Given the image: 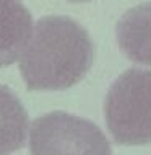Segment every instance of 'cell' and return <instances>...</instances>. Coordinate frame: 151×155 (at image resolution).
Returning a JSON list of instances; mask_svg holds the SVG:
<instances>
[{"label":"cell","instance_id":"4","mask_svg":"<svg viewBox=\"0 0 151 155\" xmlns=\"http://www.w3.org/2000/svg\"><path fill=\"white\" fill-rule=\"evenodd\" d=\"M33 36V18L19 0H0V68L23 55Z\"/></svg>","mask_w":151,"mask_h":155},{"label":"cell","instance_id":"1","mask_svg":"<svg viewBox=\"0 0 151 155\" xmlns=\"http://www.w3.org/2000/svg\"><path fill=\"white\" fill-rule=\"evenodd\" d=\"M94 45L80 23L68 16H42L19 60L31 91H63L75 86L90 71Z\"/></svg>","mask_w":151,"mask_h":155},{"label":"cell","instance_id":"3","mask_svg":"<svg viewBox=\"0 0 151 155\" xmlns=\"http://www.w3.org/2000/svg\"><path fill=\"white\" fill-rule=\"evenodd\" d=\"M31 155H112L106 134L90 120L51 111L29 128Z\"/></svg>","mask_w":151,"mask_h":155},{"label":"cell","instance_id":"6","mask_svg":"<svg viewBox=\"0 0 151 155\" xmlns=\"http://www.w3.org/2000/svg\"><path fill=\"white\" fill-rule=\"evenodd\" d=\"M28 113L18 95L0 84V155H10L24 145Z\"/></svg>","mask_w":151,"mask_h":155},{"label":"cell","instance_id":"2","mask_svg":"<svg viewBox=\"0 0 151 155\" xmlns=\"http://www.w3.org/2000/svg\"><path fill=\"white\" fill-rule=\"evenodd\" d=\"M104 116L117 144H151V71L130 68L122 73L106 95Z\"/></svg>","mask_w":151,"mask_h":155},{"label":"cell","instance_id":"7","mask_svg":"<svg viewBox=\"0 0 151 155\" xmlns=\"http://www.w3.org/2000/svg\"><path fill=\"white\" fill-rule=\"evenodd\" d=\"M72 2H88V0H72Z\"/></svg>","mask_w":151,"mask_h":155},{"label":"cell","instance_id":"5","mask_svg":"<svg viewBox=\"0 0 151 155\" xmlns=\"http://www.w3.org/2000/svg\"><path fill=\"white\" fill-rule=\"evenodd\" d=\"M115 36L119 47L132 61L151 66V2L136 5L122 15Z\"/></svg>","mask_w":151,"mask_h":155}]
</instances>
